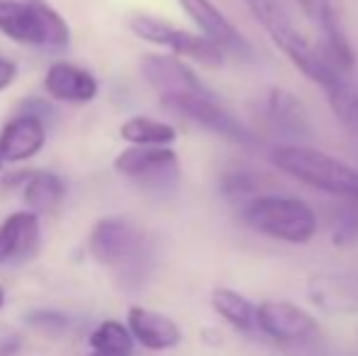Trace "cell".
<instances>
[{"label": "cell", "instance_id": "6da1fadb", "mask_svg": "<svg viewBox=\"0 0 358 356\" xmlns=\"http://www.w3.org/2000/svg\"><path fill=\"white\" fill-rule=\"evenodd\" d=\"M246 3H249V10L254 13V17L259 20V24L266 29V34L271 37V42L290 59L292 66L300 69L307 81L317 83L324 93H329L331 88L344 81V73L327 59L324 52H317L297 32V27L287 17V13L275 0H246Z\"/></svg>", "mask_w": 358, "mask_h": 356}, {"label": "cell", "instance_id": "7a4b0ae2", "mask_svg": "<svg viewBox=\"0 0 358 356\" xmlns=\"http://www.w3.org/2000/svg\"><path fill=\"white\" fill-rule=\"evenodd\" d=\"M271 162L310 188L358 203V169L329 157L327 152L307 144H280L271 152Z\"/></svg>", "mask_w": 358, "mask_h": 356}, {"label": "cell", "instance_id": "3957f363", "mask_svg": "<svg viewBox=\"0 0 358 356\" xmlns=\"http://www.w3.org/2000/svg\"><path fill=\"white\" fill-rule=\"evenodd\" d=\"M239 218L254 232L287 244H307L317 234V213L312 205L290 195H259L241 205Z\"/></svg>", "mask_w": 358, "mask_h": 356}, {"label": "cell", "instance_id": "277c9868", "mask_svg": "<svg viewBox=\"0 0 358 356\" xmlns=\"http://www.w3.org/2000/svg\"><path fill=\"white\" fill-rule=\"evenodd\" d=\"M0 32L34 47L64 49L71 42L69 22L44 0H0Z\"/></svg>", "mask_w": 358, "mask_h": 356}, {"label": "cell", "instance_id": "5b68a950", "mask_svg": "<svg viewBox=\"0 0 358 356\" xmlns=\"http://www.w3.org/2000/svg\"><path fill=\"white\" fill-rule=\"evenodd\" d=\"M129 29L144 42L169 49L176 57H188L208 69H217L224 64V49L217 47L213 39H208L205 34H193L188 29L173 27L151 15H134L129 20Z\"/></svg>", "mask_w": 358, "mask_h": 356}, {"label": "cell", "instance_id": "8992f818", "mask_svg": "<svg viewBox=\"0 0 358 356\" xmlns=\"http://www.w3.org/2000/svg\"><path fill=\"white\" fill-rule=\"evenodd\" d=\"M161 108L183 120H190L198 127L210 129L217 137H224L229 142L244 144V147H256L259 144L256 134L244 122H239L229 110L222 108L215 100V95H164L161 98Z\"/></svg>", "mask_w": 358, "mask_h": 356}, {"label": "cell", "instance_id": "52a82bcc", "mask_svg": "<svg viewBox=\"0 0 358 356\" xmlns=\"http://www.w3.org/2000/svg\"><path fill=\"white\" fill-rule=\"evenodd\" d=\"M90 254L110 269L137 266L146 254V237L127 218H103L90 232Z\"/></svg>", "mask_w": 358, "mask_h": 356}, {"label": "cell", "instance_id": "ba28073f", "mask_svg": "<svg viewBox=\"0 0 358 356\" xmlns=\"http://www.w3.org/2000/svg\"><path fill=\"white\" fill-rule=\"evenodd\" d=\"M115 169L156 193H169L180 180L178 154L171 147H129L115 159Z\"/></svg>", "mask_w": 358, "mask_h": 356}, {"label": "cell", "instance_id": "9c48e42d", "mask_svg": "<svg viewBox=\"0 0 358 356\" xmlns=\"http://www.w3.org/2000/svg\"><path fill=\"white\" fill-rule=\"evenodd\" d=\"M256 113L264 120L266 127L280 137L305 139L312 134V122L307 118L305 105L285 88H266L256 98Z\"/></svg>", "mask_w": 358, "mask_h": 356}, {"label": "cell", "instance_id": "30bf717a", "mask_svg": "<svg viewBox=\"0 0 358 356\" xmlns=\"http://www.w3.org/2000/svg\"><path fill=\"white\" fill-rule=\"evenodd\" d=\"M178 5L198 24V29L205 37L224 49V54H231L236 59L254 57V49L246 42V37L229 22V17L217 8L213 0H178Z\"/></svg>", "mask_w": 358, "mask_h": 356}, {"label": "cell", "instance_id": "8fae6325", "mask_svg": "<svg viewBox=\"0 0 358 356\" xmlns=\"http://www.w3.org/2000/svg\"><path fill=\"white\" fill-rule=\"evenodd\" d=\"M259 329L275 342H302L317 334V320L287 300H264L256 305Z\"/></svg>", "mask_w": 358, "mask_h": 356}, {"label": "cell", "instance_id": "7c38bea8", "mask_svg": "<svg viewBox=\"0 0 358 356\" xmlns=\"http://www.w3.org/2000/svg\"><path fill=\"white\" fill-rule=\"evenodd\" d=\"M139 71H142L144 81L149 83L156 93L164 95H213V90L205 86L190 66H185L180 59L164 57V54H144L139 62Z\"/></svg>", "mask_w": 358, "mask_h": 356}, {"label": "cell", "instance_id": "4fadbf2b", "mask_svg": "<svg viewBox=\"0 0 358 356\" xmlns=\"http://www.w3.org/2000/svg\"><path fill=\"white\" fill-rule=\"evenodd\" d=\"M307 298L327 315H358V271L312 276L307 280Z\"/></svg>", "mask_w": 358, "mask_h": 356}, {"label": "cell", "instance_id": "5bb4252c", "mask_svg": "<svg viewBox=\"0 0 358 356\" xmlns=\"http://www.w3.org/2000/svg\"><path fill=\"white\" fill-rule=\"evenodd\" d=\"M39 247V215L32 210L13 213L0 225V266L29 259Z\"/></svg>", "mask_w": 358, "mask_h": 356}, {"label": "cell", "instance_id": "9a60e30c", "mask_svg": "<svg viewBox=\"0 0 358 356\" xmlns=\"http://www.w3.org/2000/svg\"><path fill=\"white\" fill-rule=\"evenodd\" d=\"M47 142V127L42 118L22 113L13 118L0 132V157L3 162H27L37 157Z\"/></svg>", "mask_w": 358, "mask_h": 356}, {"label": "cell", "instance_id": "2e32d148", "mask_svg": "<svg viewBox=\"0 0 358 356\" xmlns=\"http://www.w3.org/2000/svg\"><path fill=\"white\" fill-rule=\"evenodd\" d=\"M127 327L134 334L142 347L151 349V352H166V349H173L180 344L183 332L180 327L169 318V315H161L156 310L149 308H129L127 313Z\"/></svg>", "mask_w": 358, "mask_h": 356}, {"label": "cell", "instance_id": "e0dca14e", "mask_svg": "<svg viewBox=\"0 0 358 356\" xmlns=\"http://www.w3.org/2000/svg\"><path fill=\"white\" fill-rule=\"evenodd\" d=\"M44 90L62 103H90L98 95V81L90 71L69 62H57L44 76Z\"/></svg>", "mask_w": 358, "mask_h": 356}, {"label": "cell", "instance_id": "ac0fdd59", "mask_svg": "<svg viewBox=\"0 0 358 356\" xmlns=\"http://www.w3.org/2000/svg\"><path fill=\"white\" fill-rule=\"evenodd\" d=\"M215 313L224 320L227 325H231L239 332H251L259 327V315H256V305L251 303L246 295L236 293L231 288H215L210 295Z\"/></svg>", "mask_w": 358, "mask_h": 356}, {"label": "cell", "instance_id": "d6986e66", "mask_svg": "<svg viewBox=\"0 0 358 356\" xmlns=\"http://www.w3.org/2000/svg\"><path fill=\"white\" fill-rule=\"evenodd\" d=\"M24 203L32 213L44 215V213H54V210L62 205L64 195H66V185L57 173H47V171H34L24 178Z\"/></svg>", "mask_w": 358, "mask_h": 356}, {"label": "cell", "instance_id": "ffe728a7", "mask_svg": "<svg viewBox=\"0 0 358 356\" xmlns=\"http://www.w3.org/2000/svg\"><path fill=\"white\" fill-rule=\"evenodd\" d=\"M120 134L132 147H171L176 142V129L169 122L151 118H129L120 124Z\"/></svg>", "mask_w": 358, "mask_h": 356}, {"label": "cell", "instance_id": "44dd1931", "mask_svg": "<svg viewBox=\"0 0 358 356\" xmlns=\"http://www.w3.org/2000/svg\"><path fill=\"white\" fill-rule=\"evenodd\" d=\"M134 334L129 327L115 320H105L93 334H90V347L98 356H132L134 352Z\"/></svg>", "mask_w": 358, "mask_h": 356}, {"label": "cell", "instance_id": "7402d4cb", "mask_svg": "<svg viewBox=\"0 0 358 356\" xmlns=\"http://www.w3.org/2000/svg\"><path fill=\"white\" fill-rule=\"evenodd\" d=\"M322 34H324V54L341 73H349L351 69L356 66V52L351 47L349 37H346L344 27H341V20L339 15H331L329 20L320 24Z\"/></svg>", "mask_w": 358, "mask_h": 356}, {"label": "cell", "instance_id": "603a6c76", "mask_svg": "<svg viewBox=\"0 0 358 356\" xmlns=\"http://www.w3.org/2000/svg\"><path fill=\"white\" fill-rule=\"evenodd\" d=\"M261 178L249 169H229L220 176V193L234 205H246L249 200L259 198Z\"/></svg>", "mask_w": 358, "mask_h": 356}, {"label": "cell", "instance_id": "cb8c5ba5", "mask_svg": "<svg viewBox=\"0 0 358 356\" xmlns=\"http://www.w3.org/2000/svg\"><path fill=\"white\" fill-rule=\"evenodd\" d=\"M358 239V203L346 200L331 213V242L351 244Z\"/></svg>", "mask_w": 358, "mask_h": 356}, {"label": "cell", "instance_id": "d4e9b609", "mask_svg": "<svg viewBox=\"0 0 358 356\" xmlns=\"http://www.w3.org/2000/svg\"><path fill=\"white\" fill-rule=\"evenodd\" d=\"M297 5H300L302 13H305L307 17L317 24H322L324 20H329L331 15L336 13L334 5H331V0H297Z\"/></svg>", "mask_w": 358, "mask_h": 356}, {"label": "cell", "instance_id": "484cf974", "mask_svg": "<svg viewBox=\"0 0 358 356\" xmlns=\"http://www.w3.org/2000/svg\"><path fill=\"white\" fill-rule=\"evenodd\" d=\"M29 322L39 329H47V332H59V329L66 327V318L59 313H52V310H39V313L29 315Z\"/></svg>", "mask_w": 358, "mask_h": 356}, {"label": "cell", "instance_id": "4316f807", "mask_svg": "<svg viewBox=\"0 0 358 356\" xmlns=\"http://www.w3.org/2000/svg\"><path fill=\"white\" fill-rule=\"evenodd\" d=\"M17 78V66H15L10 59H3L0 57V90L10 88Z\"/></svg>", "mask_w": 358, "mask_h": 356}, {"label": "cell", "instance_id": "83f0119b", "mask_svg": "<svg viewBox=\"0 0 358 356\" xmlns=\"http://www.w3.org/2000/svg\"><path fill=\"white\" fill-rule=\"evenodd\" d=\"M351 129L358 132V98H356V103H354V113H351Z\"/></svg>", "mask_w": 358, "mask_h": 356}, {"label": "cell", "instance_id": "f1b7e54d", "mask_svg": "<svg viewBox=\"0 0 358 356\" xmlns=\"http://www.w3.org/2000/svg\"><path fill=\"white\" fill-rule=\"evenodd\" d=\"M5 305V290H3V285H0V308Z\"/></svg>", "mask_w": 358, "mask_h": 356}, {"label": "cell", "instance_id": "f546056e", "mask_svg": "<svg viewBox=\"0 0 358 356\" xmlns=\"http://www.w3.org/2000/svg\"><path fill=\"white\" fill-rule=\"evenodd\" d=\"M0 169H3V157H0Z\"/></svg>", "mask_w": 358, "mask_h": 356}, {"label": "cell", "instance_id": "4dcf8cb0", "mask_svg": "<svg viewBox=\"0 0 358 356\" xmlns=\"http://www.w3.org/2000/svg\"><path fill=\"white\" fill-rule=\"evenodd\" d=\"M95 356H98V354H95Z\"/></svg>", "mask_w": 358, "mask_h": 356}]
</instances>
